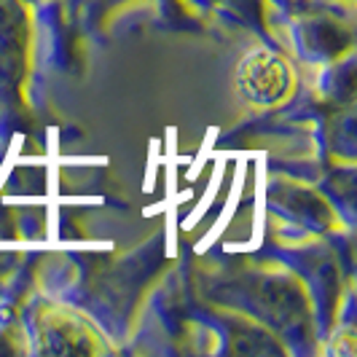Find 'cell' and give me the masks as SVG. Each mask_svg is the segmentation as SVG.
<instances>
[{"label": "cell", "mask_w": 357, "mask_h": 357, "mask_svg": "<svg viewBox=\"0 0 357 357\" xmlns=\"http://www.w3.org/2000/svg\"><path fill=\"white\" fill-rule=\"evenodd\" d=\"M236 86L245 100L255 105H271L290 89V70L277 54L252 52L239 62Z\"/></svg>", "instance_id": "6da1fadb"}]
</instances>
